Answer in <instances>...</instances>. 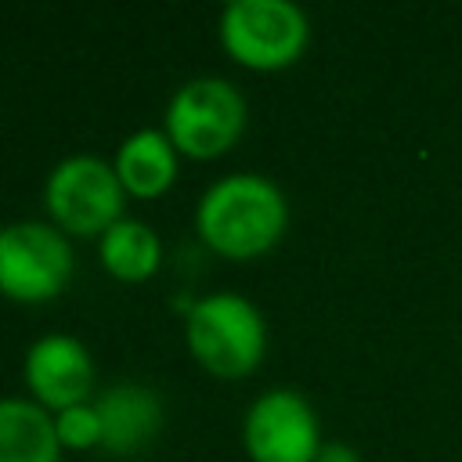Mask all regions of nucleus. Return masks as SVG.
<instances>
[{"label":"nucleus","mask_w":462,"mask_h":462,"mask_svg":"<svg viewBox=\"0 0 462 462\" xmlns=\"http://www.w3.org/2000/svg\"><path fill=\"white\" fill-rule=\"evenodd\" d=\"M245 97L224 76H195L180 83L166 105L162 130L188 159H220L245 130Z\"/></svg>","instance_id":"5"},{"label":"nucleus","mask_w":462,"mask_h":462,"mask_svg":"<svg viewBox=\"0 0 462 462\" xmlns=\"http://www.w3.org/2000/svg\"><path fill=\"white\" fill-rule=\"evenodd\" d=\"M112 166H116L119 184H123L126 195L159 199L177 180L180 152L173 148V141L166 137L162 126H141V130H134V134H126L119 141Z\"/></svg>","instance_id":"10"},{"label":"nucleus","mask_w":462,"mask_h":462,"mask_svg":"<svg viewBox=\"0 0 462 462\" xmlns=\"http://www.w3.org/2000/svg\"><path fill=\"white\" fill-rule=\"evenodd\" d=\"M4 227H7V224H4V220H0V235H4Z\"/></svg>","instance_id":"15"},{"label":"nucleus","mask_w":462,"mask_h":462,"mask_svg":"<svg viewBox=\"0 0 462 462\" xmlns=\"http://www.w3.org/2000/svg\"><path fill=\"white\" fill-rule=\"evenodd\" d=\"M54 430H58L61 451H94V448H101V415H97L94 401L54 411Z\"/></svg>","instance_id":"13"},{"label":"nucleus","mask_w":462,"mask_h":462,"mask_svg":"<svg viewBox=\"0 0 462 462\" xmlns=\"http://www.w3.org/2000/svg\"><path fill=\"white\" fill-rule=\"evenodd\" d=\"M47 220L69 238H101L126 213L119 173L101 155H65L43 180Z\"/></svg>","instance_id":"4"},{"label":"nucleus","mask_w":462,"mask_h":462,"mask_svg":"<svg viewBox=\"0 0 462 462\" xmlns=\"http://www.w3.org/2000/svg\"><path fill=\"white\" fill-rule=\"evenodd\" d=\"M72 242L51 220H14L0 235V296L47 303L72 278Z\"/></svg>","instance_id":"6"},{"label":"nucleus","mask_w":462,"mask_h":462,"mask_svg":"<svg viewBox=\"0 0 462 462\" xmlns=\"http://www.w3.org/2000/svg\"><path fill=\"white\" fill-rule=\"evenodd\" d=\"M321 422L300 390H263L242 419V448L253 462H314L321 451Z\"/></svg>","instance_id":"7"},{"label":"nucleus","mask_w":462,"mask_h":462,"mask_svg":"<svg viewBox=\"0 0 462 462\" xmlns=\"http://www.w3.org/2000/svg\"><path fill=\"white\" fill-rule=\"evenodd\" d=\"M289 227V199L263 173H227L195 202L199 238L227 260H256L271 253Z\"/></svg>","instance_id":"1"},{"label":"nucleus","mask_w":462,"mask_h":462,"mask_svg":"<svg viewBox=\"0 0 462 462\" xmlns=\"http://www.w3.org/2000/svg\"><path fill=\"white\" fill-rule=\"evenodd\" d=\"M0 462H61L54 415L32 397H0Z\"/></svg>","instance_id":"11"},{"label":"nucleus","mask_w":462,"mask_h":462,"mask_svg":"<svg viewBox=\"0 0 462 462\" xmlns=\"http://www.w3.org/2000/svg\"><path fill=\"white\" fill-rule=\"evenodd\" d=\"M220 47L253 72H278L303 58L310 22L292 0H231L217 18Z\"/></svg>","instance_id":"3"},{"label":"nucleus","mask_w":462,"mask_h":462,"mask_svg":"<svg viewBox=\"0 0 462 462\" xmlns=\"http://www.w3.org/2000/svg\"><path fill=\"white\" fill-rule=\"evenodd\" d=\"M101 415V451L134 455L162 430V397L144 383H116L94 397Z\"/></svg>","instance_id":"9"},{"label":"nucleus","mask_w":462,"mask_h":462,"mask_svg":"<svg viewBox=\"0 0 462 462\" xmlns=\"http://www.w3.org/2000/svg\"><path fill=\"white\" fill-rule=\"evenodd\" d=\"M184 343L213 379H245L267 354V321L242 292H206L184 310Z\"/></svg>","instance_id":"2"},{"label":"nucleus","mask_w":462,"mask_h":462,"mask_svg":"<svg viewBox=\"0 0 462 462\" xmlns=\"http://www.w3.org/2000/svg\"><path fill=\"white\" fill-rule=\"evenodd\" d=\"M314 462H361V455L343 440H325Z\"/></svg>","instance_id":"14"},{"label":"nucleus","mask_w":462,"mask_h":462,"mask_svg":"<svg viewBox=\"0 0 462 462\" xmlns=\"http://www.w3.org/2000/svg\"><path fill=\"white\" fill-rule=\"evenodd\" d=\"M97 260L116 282H148L162 267V238L152 224L123 217L97 238Z\"/></svg>","instance_id":"12"},{"label":"nucleus","mask_w":462,"mask_h":462,"mask_svg":"<svg viewBox=\"0 0 462 462\" xmlns=\"http://www.w3.org/2000/svg\"><path fill=\"white\" fill-rule=\"evenodd\" d=\"M22 379H25L29 397L54 415V411L90 401L94 357L79 336L47 332L29 343L25 361H22Z\"/></svg>","instance_id":"8"}]
</instances>
